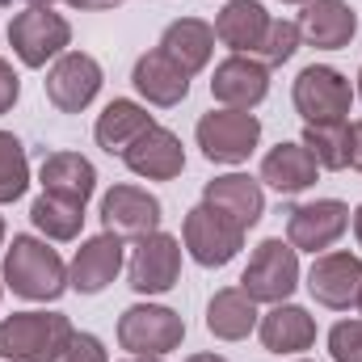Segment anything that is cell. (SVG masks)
Listing matches in <instances>:
<instances>
[{
	"mask_svg": "<svg viewBox=\"0 0 362 362\" xmlns=\"http://www.w3.org/2000/svg\"><path fill=\"white\" fill-rule=\"evenodd\" d=\"M4 286L30 303H55L68 286V266L59 257V249H51L47 240L38 236H13V245L4 249Z\"/></svg>",
	"mask_w": 362,
	"mask_h": 362,
	"instance_id": "cell-1",
	"label": "cell"
},
{
	"mask_svg": "<svg viewBox=\"0 0 362 362\" xmlns=\"http://www.w3.org/2000/svg\"><path fill=\"white\" fill-rule=\"evenodd\" d=\"M72 333L64 312H13L0 320V362H55Z\"/></svg>",
	"mask_w": 362,
	"mask_h": 362,
	"instance_id": "cell-2",
	"label": "cell"
},
{
	"mask_svg": "<svg viewBox=\"0 0 362 362\" xmlns=\"http://www.w3.org/2000/svg\"><path fill=\"white\" fill-rule=\"evenodd\" d=\"M185 341V320L165 303H131L118 316V346L131 358H165L181 350Z\"/></svg>",
	"mask_w": 362,
	"mask_h": 362,
	"instance_id": "cell-3",
	"label": "cell"
},
{
	"mask_svg": "<svg viewBox=\"0 0 362 362\" xmlns=\"http://www.w3.org/2000/svg\"><path fill=\"white\" fill-rule=\"evenodd\" d=\"M194 139L211 165H245L262 144V118L253 110H211L198 118Z\"/></svg>",
	"mask_w": 362,
	"mask_h": 362,
	"instance_id": "cell-4",
	"label": "cell"
},
{
	"mask_svg": "<svg viewBox=\"0 0 362 362\" xmlns=\"http://www.w3.org/2000/svg\"><path fill=\"white\" fill-rule=\"evenodd\" d=\"M291 101L295 114L303 118V127H325V122H350V105H354V89L350 81L329 68V64H308L295 85H291Z\"/></svg>",
	"mask_w": 362,
	"mask_h": 362,
	"instance_id": "cell-5",
	"label": "cell"
},
{
	"mask_svg": "<svg viewBox=\"0 0 362 362\" xmlns=\"http://www.w3.org/2000/svg\"><path fill=\"white\" fill-rule=\"evenodd\" d=\"M299 286V249H291L282 236H270L253 249L249 266L240 274V291L253 303H286Z\"/></svg>",
	"mask_w": 362,
	"mask_h": 362,
	"instance_id": "cell-6",
	"label": "cell"
},
{
	"mask_svg": "<svg viewBox=\"0 0 362 362\" xmlns=\"http://www.w3.org/2000/svg\"><path fill=\"white\" fill-rule=\"evenodd\" d=\"M181 245H185V253H189L198 266L219 270V266H228V262L245 249V228H236V223H232L228 215H219L215 206L198 202V206L185 211V219H181Z\"/></svg>",
	"mask_w": 362,
	"mask_h": 362,
	"instance_id": "cell-7",
	"label": "cell"
},
{
	"mask_svg": "<svg viewBox=\"0 0 362 362\" xmlns=\"http://www.w3.org/2000/svg\"><path fill=\"white\" fill-rule=\"evenodd\" d=\"M8 47L25 68H47L72 47V25L51 8H21L8 21Z\"/></svg>",
	"mask_w": 362,
	"mask_h": 362,
	"instance_id": "cell-8",
	"label": "cell"
},
{
	"mask_svg": "<svg viewBox=\"0 0 362 362\" xmlns=\"http://www.w3.org/2000/svg\"><path fill=\"white\" fill-rule=\"evenodd\" d=\"M350 228V206L341 198H312L286 211V245L299 253H329Z\"/></svg>",
	"mask_w": 362,
	"mask_h": 362,
	"instance_id": "cell-9",
	"label": "cell"
},
{
	"mask_svg": "<svg viewBox=\"0 0 362 362\" xmlns=\"http://www.w3.org/2000/svg\"><path fill=\"white\" fill-rule=\"evenodd\" d=\"M181 278V240L169 232H148L127 257V286L135 295H169Z\"/></svg>",
	"mask_w": 362,
	"mask_h": 362,
	"instance_id": "cell-10",
	"label": "cell"
},
{
	"mask_svg": "<svg viewBox=\"0 0 362 362\" xmlns=\"http://www.w3.org/2000/svg\"><path fill=\"white\" fill-rule=\"evenodd\" d=\"M101 85H105V72H101V64L93 59L89 51H64V55L51 64L47 81H42L47 101H51L59 114H81V110H89L93 101H97V93H101Z\"/></svg>",
	"mask_w": 362,
	"mask_h": 362,
	"instance_id": "cell-11",
	"label": "cell"
},
{
	"mask_svg": "<svg viewBox=\"0 0 362 362\" xmlns=\"http://www.w3.org/2000/svg\"><path fill=\"white\" fill-rule=\"evenodd\" d=\"M160 219H165V206L144 185L122 181V185H110L101 194V223H105V232H114L122 240H139L148 232H160Z\"/></svg>",
	"mask_w": 362,
	"mask_h": 362,
	"instance_id": "cell-12",
	"label": "cell"
},
{
	"mask_svg": "<svg viewBox=\"0 0 362 362\" xmlns=\"http://www.w3.org/2000/svg\"><path fill=\"white\" fill-rule=\"evenodd\" d=\"M362 291V257L346 253V249H329L316 253L312 270H308V295L329 308V312H350L358 303Z\"/></svg>",
	"mask_w": 362,
	"mask_h": 362,
	"instance_id": "cell-13",
	"label": "cell"
},
{
	"mask_svg": "<svg viewBox=\"0 0 362 362\" xmlns=\"http://www.w3.org/2000/svg\"><path fill=\"white\" fill-rule=\"evenodd\" d=\"M211 97L223 110H257L270 97V68L257 55H228L223 64H215Z\"/></svg>",
	"mask_w": 362,
	"mask_h": 362,
	"instance_id": "cell-14",
	"label": "cell"
},
{
	"mask_svg": "<svg viewBox=\"0 0 362 362\" xmlns=\"http://www.w3.org/2000/svg\"><path fill=\"white\" fill-rule=\"evenodd\" d=\"M122 266H127V245H122V236H114V232L89 236V240L76 249L72 266H68V286H72L76 295H101V291L122 274Z\"/></svg>",
	"mask_w": 362,
	"mask_h": 362,
	"instance_id": "cell-15",
	"label": "cell"
},
{
	"mask_svg": "<svg viewBox=\"0 0 362 362\" xmlns=\"http://www.w3.org/2000/svg\"><path fill=\"white\" fill-rule=\"evenodd\" d=\"M118 160L144 181H173V177H181V169H185V148H181V139L169 127L156 122V127H148Z\"/></svg>",
	"mask_w": 362,
	"mask_h": 362,
	"instance_id": "cell-16",
	"label": "cell"
},
{
	"mask_svg": "<svg viewBox=\"0 0 362 362\" xmlns=\"http://www.w3.org/2000/svg\"><path fill=\"white\" fill-rule=\"evenodd\" d=\"M202 202L215 206L219 215H228L236 228H257L262 215H266V189L262 181L249 177V173H223V177H211L202 185Z\"/></svg>",
	"mask_w": 362,
	"mask_h": 362,
	"instance_id": "cell-17",
	"label": "cell"
},
{
	"mask_svg": "<svg viewBox=\"0 0 362 362\" xmlns=\"http://www.w3.org/2000/svg\"><path fill=\"white\" fill-rule=\"evenodd\" d=\"M299 34L316 51H341L358 34V13L346 0H308L299 13Z\"/></svg>",
	"mask_w": 362,
	"mask_h": 362,
	"instance_id": "cell-18",
	"label": "cell"
},
{
	"mask_svg": "<svg viewBox=\"0 0 362 362\" xmlns=\"http://www.w3.org/2000/svg\"><path fill=\"white\" fill-rule=\"evenodd\" d=\"M131 85H135V93H139L148 105H156V110H173V105H181V101L189 97V76L181 72L160 47H156V51H144V55L135 59Z\"/></svg>",
	"mask_w": 362,
	"mask_h": 362,
	"instance_id": "cell-19",
	"label": "cell"
},
{
	"mask_svg": "<svg viewBox=\"0 0 362 362\" xmlns=\"http://www.w3.org/2000/svg\"><path fill=\"white\" fill-rule=\"evenodd\" d=\"M257 337L270 354H303L316 346V316L299 303H274L257 320Z\"/></svg>",
	"mask_w": 362,
	"mask_h": 362,
	"instance_id": "cell-20",
	"label": "cell"
},
{
	"mask_svg": "<svg viewBox=\"0 0 362 362\" xmlns=\"http://www.w3.org/2000/svg\"><path fill=\"white\" fill-rule=\"evenodd\" d=\"M266 30H270V13L262 0H228L215 17V38L232 55H257Z\"/></svg>",
	"mask_w": 362,
	"mask_h": 362,
	"instance_id": "cell-21",
	"label": "cell"
},
{
	"mask_svg": "<svg viewBox=\"0 0 362 362\" xmlns=\"http://www.w3.org/2000/svg\"><path fill=\"white\" fill-rule=\"evenodd\" d=\"M38 181H42V194L68 198L76 206H89V198L97 194V169L81 152H51L38 165Z\"/></svg>",
	"mask_w": 362,
	"mask_h": 362,
	"instance_id": "cell-22",
	"label": "cell"
},
{
	"mask_svg": "<svg viewBox=\"0 0 362 362\" xmlns=\"http://www.w3.org/2000/svg\"><path fill=\"white\" fill-rule=\"evenodd\" d=\"M148 127H156V118L148 114V105H139V101H131V97H114V101L97 114V122H93V139H97L101 152L122 156V152H127Z\"/></svg>",
	"mask_w": 362,
	"mask_h": 362,
	"instance_id": "cell-23",
	"label": "cell"
},
{
	"mask_svg": "<svg viewBox=\"0 0 362 362\" xmlns=\"http://www.w3.org/2000/svg\"><path fill=\"white\" fill-rule=\"evenodd\" d=\"M160 51L177 64L185 76H198L211 64V55H215V25L202 21V17H177V21L165 25Z\"/></svg>",
	"mask_w": 362,
	"mask_h": 362,
	"instance_id": "cell-24",
	"label": "cell"
},
{
	"mask_svg": "<svg viewBox=\"0 0 362 362\" xmlns=\"http://www.w3.org/2000/svg\"><path fill=\"white\" fill-rule=\"evenodd\" d=\"M320 177V165L312 160V152L303 148V144H274L270 152L262 156V177L270 189L278 194H303V189H312Z\"/></svg>",
	"mask_w": 362,
	"mask_h": 362,
	"instance_id": "cell-25",
	"label": "cell"
},
{
	"mask_svg": "<svg viewBox=\"0 0 362 362\" xmlns=\"http://www.w3.org/2000/svg\"><path fill=\"white\" fill-rule=\"evenodd\" d=\"M257 303L240 291V286H223L211 295L206 303V333L215 341H245L257 329Z\"/></svg>",
	"mask_w": 362,
	"mask_h": 362,
	"instance_id": "cell-26",
	"label": "cell"
},
{
	"mask_svg": "<svg viewBox=\"0 0 362 362\" xmlns=\"http://www.w3.org/2000/svg\"><path fill=\"white\" fill-rule=\"evenodd\" d=\"M30 223L42 232V240H76L81 228H85V206L68 202V198H55V194H38L30 202Z\"/></svg>",
	"mask_w": 362,
	"mask_h": 362,
	"instance_id": "cell-27",
	"label": "cell"
},
{
	"mask_svg": "<svg viewBox=\"0 0 362 362\" xmlns=\"http://www.w3.org/2000/svg\"><path fill=\"white\" fill-rule=\"evenodd\" d=\"M312 160L325 169V173H341L350 169V122H325V127H303V139H299Z\"/></svg>",
	"mask_w": 362,
	"mask_h": 362,
	"instance_id": "cell-28",
	"label": "cell"
},
{
	"mask_svg": "<svg viewBox=\"0 0 362 362\" xmlns=\"http://www.w3.org/2000/svg\"><path fill=\"white\" fill-rule=\"evenodd\" d=\"M30 189V156L13 131H0V206L17 202Z\"/></svg>",
	"mask_w": 362,
	"mask_h": 362,
	"instance_id": "cell-29",
	"label": "cell"
},
{
	"mask_svg": "<svg viewBox=\"0 0 362 362\" xmlns=\"http://www.w3.org/2000/svg\"><path fill=\"white\" fill-rule=\"evenodd\" d=\"M299 47H303L299 21H291V17H270V30H266V38H262L257 59H262L266 68H282L286 59H295Z\"/></svg>",
	"mask_w": 362,
	"mask_h": 362,
	"instance_id": "cell-30",
	"label": "cell"
},
{
	"mask_svg": "<svg viewBox=\"0 0 362 362\" xmlns=\"http://www.w3.org/2000/svg\"><path fill=\"white\" fill-rule=\"evenodd\" d=\"M329 358L333 362H362V316L337 320L329 329Z\"/></svg>",
	"mask_w": 362,
	"mask_h": 362,
	"instance_id": "cell-31",
	"label": "cell"
},
{
	"mask_svg": "<svg viewBox=\"0 0 362 362\" xmlns=\"http://www.w3.org/2000/svg\"><path fill=\"white\" fill-rule=\"evenodd\" d=\"M55 362H110V354H105L101 337H93V333H72V341L64 346V354Z\"/></svg>",
	"mask_w": 362,
	"mask_h": 362,
	"instance_id": "cell-32",
	"label": "cell"
},
{
	"mask_svg": "<svg viewBox=\"0 0 362 362\" xmlns=\"http://www.w3.org/2000/svg\"><path fill=\"white\" fill-rule=\"evenodd\" d=\"M17 97H21V76H17L13 64L0 55V114H8V110L17 105Z\"/></svg>",
	"mask_w": 362,
	"mask_h": 362,
	"instance_id": "cell-33",
	"label": "cell"
},
{
	"mask_svg": "<svg viewBox=\"0 0 362 362\" xmlns=\"http://www.w3.org/2000/svg\"><path fill=\"white\" fill-rule=\"evenodd\" d=\"M350 169L362 173V118L350 122Z\"/></svg>",
	"mask_w": 362,
	"mask_h": 362,
	"instance_id": "cell-34",
	"label": "cell"
},
{
	"mask_svg": "<svg viewBox=\"0 0 362 362\" xmlns=\"http://www.w3.org/2000/svg\"><path fill=\"white\" fill-rule=\"evenodd\" d=\"M72 8H81V13H105V8H118V4H127V0H68Z\"/></svg>",
	"mask_w": 362,
	"mask_h": 362,
	"instance_id": "cell-35",
	"label": "cell"
},
{
	"mask_svg": "<svg viewBox=\"0 0 362 362\" xmlns=\"http://www.w3.org/2000/svg\"><path fill=\"white\" fill-rule=\"evenodd\" d=\"M350 223H354V240H358V249H362V202H358V211L350 215Z\"/></svg>",
	"mask_w": 362,
	"mask_h": 362,
	"instance_id": "cell-36",
	"label": "cell"
},
{
	"mask_svg": "<svg viewBox=\"0 0 362 362\" xmlns=\"http://www.w3.org/2000/svg\"><path fill=\"white\" fill-rule=\"evenodd\" d=\"M185 362H228L223 354H189Z\"/></svg>",
	"mask_w": 362,
	"mask_h": 362,
	"instance_id": "cell-37",
	"label": "cell"
},
{
	"mask_svg": "<svg viewBox=\"0 0 362 362\" xmlns=\"http://www.w3.org/2000/svg\"><path fill=\"white\" fill-rule=\"evenodd\" d=\"M21 4H25V8H51L55 0H21Z\"/></svg>",
	"mask_w": 362,
	"mask_h": 362,
	"instance_id": "cell-38",
	"label": "cell"
},
{
	"mask_svg": "<svg viewBox=\"0 0 362 362\" xmlns=\"http://www.w3.org/2000/svg\"><path fill=\"white\" fill-rule=\"evenodd\" d=\"M0 249H4V215H0Z\"/></svg>",
	"mask_w": 362,
	"mask_h": 362,
	"instance_id": "cell-39",
	"label": "cell"
},
{
	"mask_svg": "<svg viewBox=\"0 0 362 362\" xmlns=\"http://www.w3.org/2000/svg\"><path fill=\"white\" fill-rule=\"evenodd\" d=\"M127 362H165V358H127Z\"/></svg>",
	"mask_w": 362,
	"mask_h": 362,
	"instance_id": "cell-40",
	"label": "cell"
},
{
	"mask_svg": "<svg viewBox=\"0 0 362 362\" xmlns=\"http://www.w3.org/2000/svg\"><path fill=\"white\" fill-rule=\"evenodd\" d=\"M354 93H358V97H362V68H358V89H354Z\"/></svg>",
	"mask_w": 362,
	"mask_h": 362,
	"instance_id": "cell-41",
	"label": "cell"
},
{
	"mask_svg": "<svg viewBox=\"0 0 362 362\" xmlns=\"http://www.w3.org/2000/svg\"><path fill=\"white\" fill-rule=\"evenodd\" d=\"M282 4H308V0H282Z\"/></svg>",
	"mask_w": 362,
	"mask_h": 362,
	"instance_id": "cell-42",
	"label": "cell"
},
{
	"mask_svg": "<svg viewBox=\"0 0 362 362\" xmlns=\"http://www.w3.org/2000/svg\"><path fill=\"white\" fill-rule=\"evenodd\" d=\"M354 308H358V312H362V291H358V303H354Z\"/></svg>",
	"mask_w": 362,
	"mask_h": 362,
	"instance_id": "cell-43",
	"label": "cell"
},
{
	"mask_svg": "<svg viewBox=\"0 0 362 362\" xmlns=\"http://www.w3.org/2000/svg\"><path fill=\"white\" fill-rule=\"evenodd\" d=\"M0 299H4V278H0Z\"/></svg>",
	"mask_w": 362,
	"mask_h": 362,
	"instance_id": "cell-44",
	"label": "cell"
},
{
	"mask_svg": "<svg viewBox=\"0 0 362 362\" xmlns=\"http://www.w3.org/2000/svg\"><path fill=\"white\" fill-rule=\"evenodd\" d=\"M299 362H308V358H299Z\"/></svg>",
	"mask_w": 362,
	"mask_h": 362,
	"instance_id": "cell-45",
	"label": "cell"
}]
</instances>
